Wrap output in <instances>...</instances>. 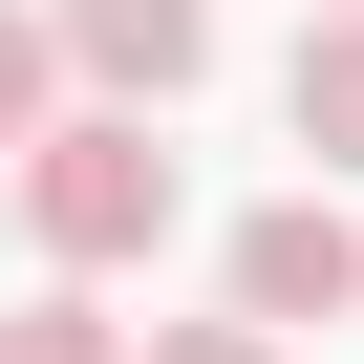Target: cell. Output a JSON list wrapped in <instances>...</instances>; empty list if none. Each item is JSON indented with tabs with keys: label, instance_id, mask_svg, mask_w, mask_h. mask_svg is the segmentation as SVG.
Instances as JSON below:
<instances>
[{
	"label": "cell",
	"instance_id": "3957f363",
	"mask_svg": "<svg viewBox=\"0 0 364 364\" xmlns=\"http://www.w3.org/2000/svg\"><path fill=\"white\" fill-rule=\"evenodd\" d=\"M43 22H65V65L107 107H171V86L215 65V0H43Z\"/></svg>",
	"mask_w": 364,
	"mask_h": 364
},
{
	"label": "cell",
	"instance_id": "6da1fadb",
	"mask_svg": "<svg viewBox=\"0 0 364 364\" xmlns=\"http://www.w3.org/2000/svg\"><path fill=\"white\" fill-rule=\"evenodd\" d=\"M171 150H150V107H65L43 150H22V236L65 257V279H129V257H171Z\"/></svg>",
	"mask_w": 364,
	"mask_h": 364
},
{
	"label": "cell",
	"instance_id": "7a4b0ae2",
	"mask_svg": "<svg viewBox=\"0 0 364 364\" xmlns=\"http://www.w3.org/2000/svg\"><path fill=\"white\" fill-rule=\"evenodd\" d=\"M343 300H364V236H343L321 193L236 215V321H279V343H300V321H343Z\"/></svg>",
	"mask_w": 364,
	"mask_h": 364
},
{
	"label": "cell",
	"instance_id": "8992f818",
	"mask_svg": "<svg viewBox=\"0 0 364 364\" xmlns=\"http://www.w3.org/2000/svg\"><path fill=\"white\" fill-rule=\"evenodd\" d=\"M43 86H65V22H22V0H0V150H43V129H65Z\"/></svg>",
	"mask_w": 364,
	"mask_h": 364
},
{
	"label": "cell",
	"instance_id": "5b68a950",
	"mask_svg": "<svg viewBox=\"0 0 364 364\" xmlns=\"http://www.w3.org/2000/svg\"><path fill=\"white\" fill-rule=\"evenodd\" d=\"M0 364H150L107 321V279H43V300H0Z\"/></svg>",
	"mask_w": 364,
	"mask_h": 364
},
{
	"label": "cell",
	"instance_id": "277c9868",
	"mask_svg": "<svg viewBox=\"0 0 364 364\" xmlns=\"http://www.w3.org/2000/svg\"><path fill=\"white\" fill-rule=\"evenodd\" d=\"M279 107H300V150H321V171H364V0H321V22H300Z\"/></svg>",
	"mask_w": 364,
	"mask_h": 364
},
{
	"label": "cell",
	"instance_id": "52a82bcc",
	"mask_svg": "<svg viewBox=\"0 0 364 364\" xmlns=\"http://www.w3.org/2000/svg\"><path fill=\"white\" fill-rule=\"evenodd\" d=\"M150 364H279V321H171Z\"/></svg>",
	"mask_w": 364,
	"mask_h": 364
}]
</instances>
